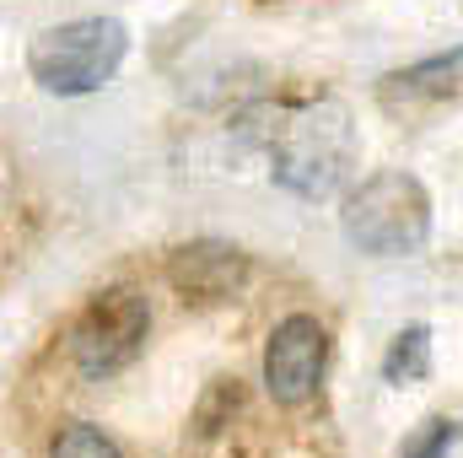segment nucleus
<instances>
[{
  "mask_svg": "<svg viewBox=\"0 0 463 458\" xmlns=\"http://www.w3.org/2000/svg\"><path fill=\"white\" fill-rule=\"evenodd\" d=\"M275 124H264V151H269V173L280 189H291L297 200H329L350 178L355 162V124L340 98H318L302 109H275Z\"/></svg>",
  "mask_w": 463,
  "mask_h": 458,
  "instance_id": "nucleus-1",
  "label": "nucleus"
},
{
  "mask_svg": "<svg viewBox=\"0 0 463 458\" xmlns=\"http://www.w3.org/2000/svg\"><path fill=\"white\" fill-rule=\"evenodd\" d=\"M340 232L372 259L420 253L431 237V200H426L420 178H410V173H372L345 195Z\"/></svg>",
  "mask_w": 463,
  "mask_h": 458,
  "instance_id": "nucleus-2",
  "label": "nucleus"
},
{
  "mask_svg": "<svg viewBox=\"0 0 463 458\" xmlns=\"http://www.w3.org/2000/svg\"><path fill=\"white\" fill-rule=\"evenodd\" d=\"M129 54V33L114 16H81V22H60L49 33H38L27 43V71L43 92L54 98H81L98 92L118 76Z\"/></svg>",
  "mask_w": 463,
  "mask_h": 458,
  "instance_id": "nucleus-3",
  "label": "nucleus"
},
{
  "mask_svg": "<svg viewBox=\"0 0 463 458\" xmlns=\"http://www.w3.org/2000/svg\"><path fill=\"white\" fill-rule=\"evenodd\" d=\"M146 329H151V308L140 291L129 286H114L103 297L87 302V313L76 319L71 329V356L87 377H114L118 367H129L146 345Z\"/></svg>",
  "mask_w": 463,
  "mask_h": 458,
  "instance_id": "nucleus-4",
  "label": "nucleus"
},
{
  "mask_svg": "<svg viewBox=\"0 0 463 458\" xmlns=\"http://www.w3.org/2000/svg\"><path fill=\"white\" fill-rule=\"evenodd\" d=\"M329 367V329L313 313H291L264 345V388L275 405H307Z\"/></svg>",
  "mask_w": 463,
  "mask_h": 458,
  "instance_id": "nucleus-5",
  "label": "nucleus"
},
{
  "mask_svg": "<svg viewBox=\"0 0 463 458\" xmlns=\"http://www.w3.org/2000/svg\"><path fill=\"white\" fill-rule=\"evenodd\" d=\"M167 281L184 297H194V302H222V297H232L248 281V259H242V248L211 243V237L205 243H184L167 259Z\"/></svg>",
  "mask_w": 463,
  "mask_h": 458,
  "instance_id": "nucleus-6",
  "label": "nucleus"
},
{
  "mask_svg": "<svg viewBox=\"0 0 463 458\" xmlns=\"http://www.w3.org/2000/svg\"><path fill=\"white\" fill-rule=\"evenodd\" d=\"M377 98H383V109H393V114H410V109H437V103H453V98H463V49L431 54V60H420V65H404V71L383 76Z\"/></svg>",
  "mask_w": 463,
  "mask_h": 458,
  "instance_id": "nucleus-7",
  "label": "nucleus"
},
{
  "mask_svg": "<svg viewBox=\"0 0 463 458\" xmlns=\"http://www.w3.org/2000/svg\"><path fill=\"white\" fill-rule=\"evenodd\" d=\"M431 372V335L420 329V324H410L399 340L388 345V356H383V377L388 383H420Z\"/></svg>",
  "mask_w": 463,
  "mask_h": 458,
  "instance_id": "nucleus-8",
  "label": "nucleus"
},
{
  "mask_svg": "<svg viewBox=\"0 0 463 458\" xmlns=\"http://www.w3.org/2000/svg\"><path fill=\"white\" fill-rule=\"evenodd\" d=\"M49 458H124V453L114 448V437H109V432H98L92 421H71V426L54 437Z\"/></svg>",
  "mask_w": 463,
  "mask_h": 458,
  "instance_id": "nucleus-9",
  "label": "nucleus"
},
{
  "mask_svg": "<svg viewBox=\"0 0 463 458\" xmlns=\"http://www.w3.org/2000/svg\"><path fill=\"white\" fill-rule=\"evenodd\" d=\"M448 443H453V421H442V415H431L404 448H399V458H442L448 453Z\"/></svg>",
  "mask_w": 463,
  "mask_h": 458,
  "instance_id": "nucleus-10",
  "label": "nucleus"
}]
</instances>
